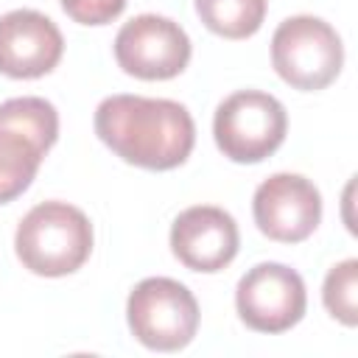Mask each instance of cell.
Segmentation results:
<instances>
[{
	"label": "cell",
	"mask_w": 358,
	"mask_h": 358,
	"mask_svg": "<svg viewBox=\"0 0 358 358\" xmlns=\"http://www.w3.org/2000/svg\"><path fill=\"white\" fill-rule=\"evenodd\" d=\"M14 249L28 271L64 277L87 263L92 252V224L67 201H42L20 221Z\"/></svg>",
	"instance_id": "7a4b0ae2"
},
{
	"label": "cell",
	"mask_w": 358,
	"mask_h": 358,
	"mask_svg": "<svg viewBox=\"0 0 358 358\" xmlns=\"http://www.w3.org/2000/svg\"><path fill=\"white\" fill-rule=\"evenodd\" d=\"M70 20L81 25H106L126 8V0H62Z\"/></svg>",
	"instance_id": "5bb4252c"
},
{
	"label": "cell",
	"mask_w": 358,
	"mask_h": 358,
	"mask_svg": "<svg viewBox=\"0 0 358 358\" xmlns=\"http://www.w3.org/2000/svg\"><path fill=\"white\" fill-rule=\"evenodd\" d=\"M271 64L294 90H324L341 73L344 45L330 22L310 14L288 17L271 36Z\"/></svg>",
	"instance_id": "277c9868"
},
{
	"label": "cell",
	"mask_w": 358,
	"mask_h": 358,
	"mask_svg": "<svg viewBox=\"0 0 358 358\" xmlns=\"http://www.w3.org/2000/svg\"><path fill=\"white\" fill-rule=\"evenodd\" d=\"M171 249L193 271H221L238 255V224L221 207H187L171 227Z\"/></svg>",
	"instance_id": "8fae6325"
},
{
	"label": "cell",
	"mask_w": 358,
	"mask_h": 358,
	"mask_svg": "<svg viewBox=\"0 0 358 358\" xmlns=\"http://www.w3.org/2000/svg\"><path fill=\"white\" fill-rule=\"evenodd\" d=\"M95 134L123 162L171 171L182 165L196 143L190 112L168 98L112 95L95 109Z\"/></svg>",
	"instance_id": "6da1fadb"
},
{
	"label": "cell",
	"mask_w": 358,
	"mask_h": 358,
	"mask_svg": "<svg viewBox=\"0 0 358 358\" xmlns=\"http://www.w3.org/2000/svg\"><path fill=\"white\" fill-rule=\"evenodd\" d=\"M115 59L134 78L165 81L187 67L190 39L179 22L159 14H140L117 31Z\"/></svg>",
	"instance_id": "52a82bcc"
},
{
	"label": "cell",
	"mask_w": 358,
	"mask_h": 358,
	"mask_svg": "<svg viewBox=\"0 0 358 358\" xmlns=\"http://www.w3.org/2000/svg\"><path fill=\"white\" fill-rule=\"evenodd\" d=\"M126 316L134 338L159 352L187 347L199 330V302L171 277H148L134 285L126 302Z\"/></svg>",
	"instance_id": "5b68a950"
},
{
	"label": "cell",
	"mask_w": 358,
	"mask_h": 358,
	"mask_svg": "<svg viewBox=\"0 0 358 358\" xmlns=\"http://www.w3.org/2000/svg\"><path fill=\"white\" fill-rule=\"evenodd\" d=\"M201 22L227 39H246L260 31L266 17V0H196Z\"/></svg>",
	"instance_id": "7c38bea8"
},
{
	"label": "cell",
	"mask_w": 358,
	"mask_h": 358,
	"mask_svg": "<svg viewBox=\"0 0 358 358\" xmlns=\"http://www.w3.org/2000/svg\"><path fill=\"white\" fill-rule=\"evenodd\" d=\"M288 131L285 106L260 90H241L215 109V145L232 162H260L274 154Z\"/></svg>",
	"instance_id": "8992f818"
},
{
	"label": "cell",
	"mask_w": 358,
	"mask_h": 358,
	"mask_svg": "<svg viewBox=\"0 0 358 358\" xmlns=\"http://www.w3.org/2000/svg\"><path fill=\"white\" fill-rule=\"evenodd\" d=\"M64 50L56 22L34 8H14L0 17V73L39 78L50 73Z\"/></svg>",
	"instance_id": "30bf717a"
},
{
	"label": "cell",
	"mask_w": 358,
	"mask_h": 358,
	"mask_svg": "<svg viewBox=\"0 0 358 358\" xmlns=\"http://www.w3.org/2000/svg\"><path fill=\"white\" fill-rule=\"evenodd\" d=\"M56 137L59 115L50 101L22 95L0 103V204L28 190Z\"/></svg>",
	"instance_id": "3957f363"
},
{
	"label": "cell",
	"mask_w": 358,
	"mask_h": 358,
	"mask_svg": "<svg viewBox=\"0 0 358 358\" xmlns=\"http://www.w3.org/2000/svg\"><path fill=\"white\" fill-rule=\"evenodd\" d=\"M235 305L246 327L257 333H285L305 316L308 294L294 268L282 263H257L241 277Z\"/></svg>",
	"instance_id": "ba28073f"
},
{
	"label": "cell",
	"mask_w": 358,
	"mask_h": 358,
	"mask_svg": "<svg viewBox=\"0 0 358 358\" xmlns=\"http://www.w3.org/2000/svg\"><path fill=\"white\" fill-rule=\"evenodd\" d=\"M322 299L333 319H338L347 327L358 324V260L355 257H347L327 271Z\"/></svg>",
	"instance_id": "4fadbf2b"
},
{
	"label": "cell",
	"mask_w": 358,
	"mask_h": 358,
	"mask_svg": "<svg viewBox=\"0 0 358 358\" xmlns=\"http://www.w3.org/2000/svg\"><path fill=\"white\" fill-rule=\"evenodd\" d=\"M257 229L280 243H299L322 221V196L299 173H274L257 185L252 199Z\"/></svg>",
	"instance_id": "9c48e42d"
}]
</instances>
